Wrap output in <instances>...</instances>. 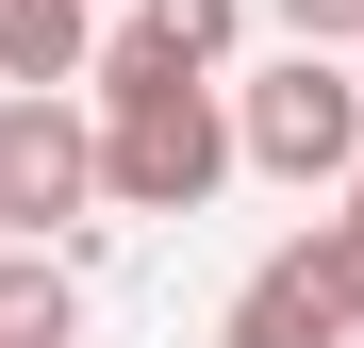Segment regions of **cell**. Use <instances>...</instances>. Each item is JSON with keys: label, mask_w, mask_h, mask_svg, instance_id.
<instances>
[{"label": "cell", "mask_w": 364, "mask_h": 348, "mask_svg": "<svg viewBox=\"0 0 364 348\" xmlns=\"http://www.w3.org/2000/svg\"><path fill=\"white\" fill-rule=\"evenodd\" d=\"M348 116H364V83H348Z\"/></svg>", "instance_id": "obj_11"}, {"label": "cell", "mask_w": 364, "mask_h": 348, "mask_svg": "<svg viewBox=\"0 0 364 348\" xmlns=\"http://www.w3.org/2000/svg\"><path fill=\"white\" fill-rule=\"evenodd\" d=\"M232 166H265V183H331V166H364V116H348V67H331V50H282V67L232 100Z\"/></svg>", "instance_id": "obj_2"}, {"label": "cell", "mask_w": 364, "mask_h": 348, "mask_svg": "<svg viewBox=\"0 0 364 348\" xmlns=\"http://www.w3.org/2000/svg\"><path fill=\"white\" fill-rule=\"evenodd\" d=\"M83 133H100V199H133V216H199V199L232 183L215 83H182L149 33H116L100 67H83Z\"/></svg>", "instance_id": "obj_1"}, {"label": "cell", "mask_w": 364, "mask_h": 348, "mask_svg": "<svg viewBox=\"0 0 364 348\" xmlns=\"http://www.w3.org/2000/svg\"><path fill=\"white\" fill-rule=\"evenodd\" d=\"M100 199V133H83V100H0V249H33L50 216H83Z\"/></svg>", "instance_id": "obj_3"}, {"label": "cell", "mask_w": 364, "mask_h": 348, "mask_svg": "<svg viewBox=\"0 0 364 348\" xmlns=\"http://www.w3.org/2000/svg\"><path fill=\"white\" fill-rule=\"evenodd\" d=\"M298 282L331 299V332H364V232H348V216H315V232H298Z\"/></svg>", "instance_id": "obj_8"}, {"label": "cell", "mask_w": 364, "mask_h": 348, "mask_svg": "<svg viewBox=\"0 0 364 348\" xmlns=\"http://www.w3.org/2000/svg\"><path fill=\"white\" fill-rule=\"evenodd\" d=\"M100 67V0H0V83L17 100H67Z\"/></svg>", "instance_id": "obj_4"}, {"label": "cell", "mask_w": 364, "mask_h": 348, "mask_svg": "<svg viewBox=\"0 0 364 348\" xmlns=\"http://www.w3.org/2000/svg\"><path fill=\"white\" fill-rule=\"evenodd\" d=\"M133 33L166 50L182 83H215V67H232V33H249V0H133Z\"/></svg>", "instance_id": "obj_7"}, {"label": "cell", "mask_w": 364, "mask_h": 348, "mask_svg": "<svg viewBox=\"0 0 364 348\" xmlns=\"http://www.w3.org/2000/svg\"><path fill=\"white\" fill-rule=\"evenodd\" d=\"M282 33H298V50H348V33H364V0H282Z\"/></svg>", "instance_id": "obj_9"}, {"label": "cell", "mask_w": 364, "mask_h": 348, "mask_svg": "<svg viewBox=\"0 0 364 348\" xmlns=\"http://www.w3.org/2000/svg\"><path fill=\"white\" fill-rule=\"evenodd\" d=\"M348 232H364V183H348Z\"/></svg>", "instance_id": "obj_10"}, {"label": "cell", "mask_w": 364, "mask_h": 348, "mask_svg": "<svg viewBox=\"0 0 364 348\" xmlns=\"http://www.w3.org/2000/svg\"><path fill=\"white\" fill-rule=\"evenodd\" d=\"M67 332H83V282L50 249H0V348H67Z\"/></svg>", "instance_id": "obj_5"}, {"label": "cell", "mask_w": 364, "mask_h": 348, "mask_svg": "<svg viewBox=\"0 0 364 348\" xmlns=\"http://www.w3.org/2000/svg\"><path fill=\"white\" fill-rule=\"evenodd\" d=\"M348 348H364V332H348Z\"/></svg>", "instance_id": "obj_12"}, {"label": "cell", "mask_w": 364, "mask_h": 348, "mask_svg": "<svg viewBox=\"0 0 364 348\" xmlns=\"http://www.w3.org/2000/svg\"><path fill=\"white\" fill-rule=\"evenodd\" d=\"M232 348H348V332H331V299L298 282V249L249 282V299H232Z\"/></svg>", "instance_id": "obj_6"}]
</instances>
